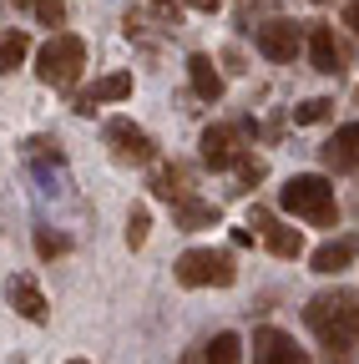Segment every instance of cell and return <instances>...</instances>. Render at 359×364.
Segmentation results:
<instances>
[{"label":"cell","mask_w":359,"mask_h":364,"mask_svg":"<svg viewBox=\"0 0 359 364\" xmlns=\"http://www.w3.org/2000/svg\"><path fill=\"white\" fill-rule=\"evenodd\" d=\"M253 223H258V233H263V243H268V253H274V258H299V253H304V233H299V228L274 223L268 213H253Z\"/></svg>","instance_id":"obj_10"},{"label":"cell","mask_w":359,"mask_h":364,"mask_svg":"<svg viewBox=\"0 0 359 364\" xmlns=\"http://www.w3.org/2000/svg\"><path fill=\"white\" fill-rule=\"evenodd\" d=\"M71 364H86V359H71Z\"/></svg>","instance_id":"obj_30"},{"label":"cell","mask_w":359,"mask_h":364,"mask_svg":"<svg viewBox=\"0 0 359 364\" xmlns=\"http://www.w3.org/2000/svg\"><path fill=\"white\" fill-rule=\"evenodd\" d=\"M11 304L31 318V324H46V299H41V289H36L31 279H16V284H11Z\"/></svg>","instance_id":"obj_15"},{"label":"cell","mask_w":359,"mask_h":364,"mask_svg":"<svg viewBox=\"0 0 359 364\" xmlns=\"http://www.w3.org/2000/svg\"><path fill=\"white\" fill-rule=\"evenodd\" d=\"M263 172H268L263 157H238V177L248 182V188H253V182H263Z\"/></svg>","instance_id":"obj_24"},{"label":"cell","mask_w":359,"mask_h":364,"mask_svg":"<svg viewBox=\"0 0 359 364\" xmlns=\"http://www.w3.org/2000/svg\"><path fill=\"white\" fill-rule=\"evenodd\" d=\"M152 6H172V0H152Z\"/></svg>","instance_id":"obj_28"},{"label":"cell","mask_w":359,"mask_h":364,"mask_svg":"<svg viewBox=\"0 0 359 364\" xmlns=\"http://www.w3.org/2000/svg\"><path fill=\"white\" fill-rule=\"evenodd\" d=\"M66 248H71V243H66L61 233H51V228H36V253H41V258H61Z\"/></svg>","instance_id":"obj_22"},{"label":"cell","mask_w":359,"mask_h":364,"mask_svg":"<svg viewBox=\"0 0 359 364\" xmlns=\"http://www.w3.org/2000/svg\"><path fill=\"white\" fill-rule=\"evenodd\" d=\"M354 258H359V238H329L324 248H314V253H309L314 273H324V279H334V273H344V268H349Z\"/></svg>","instance_id":"obj_11"},{"label":"cell","mask_w":359,"mask_h":364,"mask_svg":"<svg viewBox=\"0 0 359 364\" xmlns=\"http://www.w3.org/2000/svg\"><path fill=\"white\" fill-rule=\"evenodd\" d=\"M31 11L46 26H66V0H31Z\"/></svg>","instance_id":"obj_23"},{"label":"cell","mask_w":359,"mask_h":364,"mask_svg":"<svg viewBox=\"0 0 359 364\" xmlns=\"http://www.w3.org/2000/svg\"><path fill=\"white\" fill-rule=\"evenodd\" d=\"M188 81H193V91L203 102H218L223 97V76H218V66H213V56H188Z\"/></svg>","instance_id":"obj_14"},{"label":"cell","mask_w":359,"mask_h":364,"mask_svg":"<svg viewBox=\"0 0 359 364\" xmlns=\"http://www.w3.org/2000/svg\"><path fill=\"white\" fill-rule=\"evenodd\" d=\"M309 61H314V71H319V76H339V71H344L329 26H309Z\"/></svg>","instance_id":"obj_12"},{"label":"cell","mask_w":359,"mask_h":364,"mask_svg":"<svg viewBox=\"0 0 359 364\" xmlns=\"http://www.w3.org/2000/svg\"><path fill=\"white\" fill-rule=\"evenodd\" d=\"M233 243L238 248H253V228H233Z\"/></svg>","instance_id":"obj_27"},{"label":"cell","mask_w":359,"mask_h":364,"mask_svg":"<svg viewBox=\"0 0 359 364\" xmlns=\"http://www.w3.org/2000/svg\"><path fill=\"white\" fill-rule=\"evenodd\" d=\"M147 228H152L147 208H132V213H127V248H142V243H147Z\"/></svg>","instance_id":"obj_21"},{"label":"cell","mask_w":359,"mask_h":364,"mask_svg":"<svg viewBox=\"0 0 359 364\" xmlns=\"http://www.w3.org/2000/svg\"><path fill=\"white\" fill-rule=\"evenodd\" d=\"M26 51H31V41H26L21 31H6V41H0V66H6V71H11V66H21V61H26Z\"/></svg>","instance_id":"obj_20"},{"label":"cell","mask_w":359,"mask_h":364,"mask_svg":"<svg viewBox=\"0 0 359 364\" xmlns=\"http://www.w3.org/2000/svg\"><path fill=\"white\" fill-rule=\"evenodd\" d=\"M152 193H157V198H167V203H183V198H188V177L177 172V167H162V172H157V182H152Z\"/></svg>","instance_id":"obj_18"},{"label":"cell","mask_w":359,"mask_h":364,"mask_svg":"<svg viewBox=\"0 0 359 364\" xmlns=\"http://www.w3.org/2000/svg\"><path fill=\"white\" fill-rule=\"evenodd\" d=\"M213 223H218V208H213V203H198V198H183V203H177V228L198 233V228H213Z\"/></svg>","instance_id":"obj_16"},{"label":"cell","mask_w":359,"mask_h":364,"mask_svg":"<svg viewBox=\"0 0 359 364\" xmlns=\"http://www.w3.org/2000/svg\"><path fill=\"white\" fill-rule=\"evenodd\" d=\"M238 279L233 253H218V248H188L177 258V284L183 289H228Z\"/></svg>","instance_id":"obj_4"},{"label":"cell","mask_w":359,"mask_h":364,"mask_svg":"<svg viewBox=\"0 0 359 364\" xmlns=\"http://www.w3.org/2000/svg\"><path fill=\"white\" fill-rule=\"evenodd\" d=\"M344 26L359 36V0H349V6H344Z\"/></svg>","instance_id":"obj_25"},{"label":"cell","mask_w":359,"mask_h":364,"mask_svg":"<svg viewBox=\"0 0 359 364\" xmlns=\"http://www.w3.org/2000/svg\"><path fill=\"white\" fill-rule=\"evenodd\" d=\"M334 117V102L329 97H309L304 107H294V122L299 127H314V122H329Z\"/></svg>","instance_id":"obj_19"},{"label":"cell","mask_w":359,"mask_h":364,"mask_svg":"<svg viewBox=\"0 0 359 364\" xmlns=\"http://www.w3.org/2000/svg\"><path fill=\"white\" fill-rule=\"evenodd\" d=\"M238 127H208L203 132V162L213 167V172H223V167H238Z\"/></svg>","instance_id":"obj_9"},{"label":"cell","mask_w":359,"mask_h":364,"mask_svg":"<svg viewBox=\"0 0 359 364\" xmlns=\"http://www.w3.org/2000/svg\"><path fill=\"white\" fill-rule=\"evenodd\" d=\"M279 203H284L294 218L314 223V228H334V223H339V198H334V182H329L324 172H299V177H289L284 188H279Z\"/></svg>","instance_id":"obj_2"},{"label":"cell","mask_w":359,"mask_h":364,"mask_svg":"<svg viewBox=\"0 0 359 364\" xmlns=\"http://www.w3.org/2000/svg\"><path fill=\"white\" fill-rule=\"evenodd\" d=\"M81 66H86V41L71 36V31H56V36L36 51V76L46 81V86H56V91L76 86V81H81Z\"/></svg>","instance_id":"obj_3"},{"label":"cell","mask_w":359,"mask_h":364,"mask_svg":"<svg viewBox=\"0 0 359 364\" xmlns=\"http://www.w3.org/2000/svg\"><path fill=\"white\" fill-rule=\"evenodd\" d=\"M107 142H112V157L117 162H132V167H142L157 157V142L142 132V127H132V122H112L107 127Z\"/></svg>","instance_id":"obj_5"},{"label":"cell","mask_w":359,"mask_h":364,"mask_svg":"<svg viewBox=\"0 0 359 364\" xmlns=\"http://www.w3.org/2000/svg\"><path fill=\"white\" fill-rule=\"evenodd\" d=\"M304 324L319 334V344H324V364H349V359H354V344H359V294L334 289V294L309 299Z\"/></svg>","instance_id":"obj_1"},{"label":"cell","mask_w":359,"mask_h":364,"mask_svg":"<svg viewBox=\"0 0 359 364\" xmlns=\"http://www.w3.org/2000/svg\"><path fill=\"white\" fill-rule=\"evenodd\" d=\"M122 97H132V71H112V76H102L92 91H81V97H76V112H92L97 102H122Z\"/></svg>","instance_id":"obj_13"},{"label":"cell","mask_w":359,"mask_h":364,"mask_svg":"<svg viewBox=\"0 0 359 364\" xmlns=\"http://www.w3.org/2000/svg\"><path fill=\"white\" fill-rule=\"evenodd\" d=\"M354 102H359V86H354Z\"/></svg>","instance_id":"obj_29"},{"label":"cell","mask_w":359,"mask_h":364,"mask_svg":"<svg viewBox=\"0 0 359 364\" xmlns=\"http://www.w3.org/2000/svg\"><path fill=\"white\" fill-rule=\"evenodd\" d=\"M319 157H324V167H334V172H359V122L339 127L329 142L319 147Z\"/></svg>","instance_id":"obj_8"},{"label":"cell","mask_w":359,"mask_h":364,"mask_svg":"<svg viewBox=\"0 0 359 364\" xmlns=\"http://www.w3.org/2000/svg\"><path fill=\"white\" fill-rule=\"evenodd\" d=\"M253 364H309V354L284 329H258L253 334Z\"/></svg>","instance_id":"obj_7"},{"label":"cell","mask_w":359,"mask_h":364,"mask_svg":"<svg viewBox=\"0 0 359 364\" xmlns=\"http://www.w3.org/2000/svg\"><path fill=\"white\" fill-rule=\"evenodd\" d=\"M183 6H188V11H203V16H213V11H218V0H183Z\"/></svg>","instance_id":"obj_26"},{"label":"cell","mask_w":359,"mask_h":364,"mask_svg":"<svg viewBox=\"0 0 359 364\" xmlns=\"http://www.w3.org/2000/svg\"><path fill=\"white\" fill-rule=\"evenodd\" d=\"M253 41H258V51H263L268 61H294L299 46H304V36H299L294 21H263Z\"/></svg>","instance_id":"obj_6"},{"label":"cell","mask_w":359,"mask_h":364,"mask_svg":"<svg viewBox=\"0 0 359 364\" xmlns=\"http://www.w3.org/2000/svg\"><path fill=\"white\" fill-rule=\"evenodd\" d=\"M208 364H243V339L238 334H213V344H208V354H203Z\"/></svg>","instance_id":"obj_17"}]
</instances>
